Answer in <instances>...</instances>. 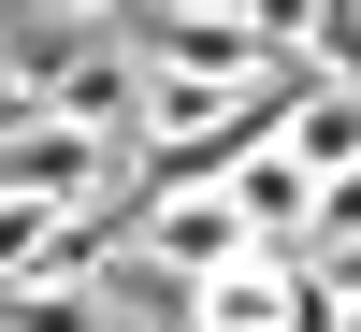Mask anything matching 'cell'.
Masks as SVG:
<instances>
[{"instance_id":"cell-1","label":"cell","mask_w":361,"mask_h":332,"mask_svg":"<svg viewBox=\"0 0 361 332\" xmlns=\"http://www.w3.org/2000/svg\"><path fill=\"white\" fill-rule=\"evenodd\" d=\"M173 332H333V318H318L304 260H231V275H202L188 304H173Z\"/></svg>"}]
</instances>
